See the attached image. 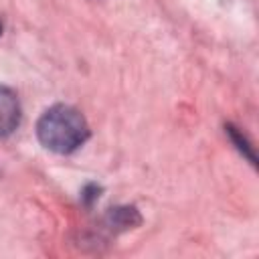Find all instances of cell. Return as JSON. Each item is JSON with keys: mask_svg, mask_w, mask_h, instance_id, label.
<instances>
[{"mask_svg": "<svg viewBox=\"0 0 259 259\" xmlns=\"http://www.w3.org/2000/svg\"><path fill=\"white\" fill-rule=\"evenodd\" d=\"M99 192H101V186L95 184V182H91V184H87V186L81 190V200H83L87 206H91V204L99 198Z\"/></svg>", "mask_w": 259, "mask_h": 259, "instance_id": "cell-5", "label": "cell"}, {"mask_svg": "<svg viewBox=\"0 0 259 259\" xmlns=\"http://www.w3.org/2000/svg\"><path fill=\"white\" fill-rule=\"evenodd\" d=\"M140 223H142V214L134 204H119L105 212V225L115 233L136 229Z\"/></svg>", "mask_w": 259, "mask_h": 259, "instance_id": "cell-3", "label": "cell"}, {"mask_svg": "<svg viewBox=\"0 0 259 259\" xmlns=\"http://www.w3.org/2000/svg\"><path fill=\"white\" fill-rule=\"evenodd\" d=\"M2 30H4V24H2V20H0V34H2Z\"/></svg>", "mask_w": 259, "mask_h": 259, "instance_id": "cell-6", "label": "cell"}, {"mask_svg": "<svg viewBox=\"0 0 259 259\" xmlns=\"http://www.w3.org/2000/svg\"><path fill=\"white\" fill-rule=\"evenodd\" d=\"M225 132H227V136L231 138V142L235 144V148L243 154V158H247L253 166L257 164V158H255V150H253V146H251V142L247 140V136L239 130V127H235L233 123H227L225 125Z\"/></svg>", "mask_w": 259, "mask_h": 259, "instance_id": "cell-4", "label": "cell"}, {"mask_svg": "<svg viewBox=\"0 0 259 259\" xmlns=\"http://www.w3.org/2000/svg\"><path fill=\"white\" fill-rule=\"evenodd\" d=\"M91 136L83 113L71 105L55 103L42 111L36 121L38 142L55 154H73Z\"/></svg>", "mask_w": 259, "mask_h": 259, "instance_id": "cell-1", "label": "cell"}, {"mask_svg": "<svg viewBox=\"0 0 259 259\" xmlns=\"http://www.w3.org/2000/svg\"><path fill=\"white\" fill-rule=\"evenodd\" d=\"M20 117L22 107L16 91L6 85H0V138L10 136L20 125Z\"/></svg>", "mask_w": 259, "mask_h": 259, "instance_id": "cell-2", "label": "cell"}]
</instances>
